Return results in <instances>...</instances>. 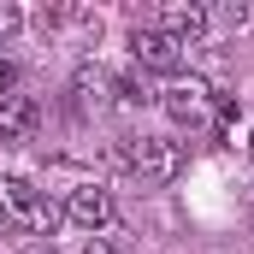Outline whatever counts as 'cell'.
Returning <instances> with one entry per match:
<instances>
[{
  "mask_svg": "<svg viewBox=\"0 0 254 254\" xmlns=\"http://www.w3.org/2000/svg\"><path fill=\"white\" fill-rule=\"evenodd\" d=\"M0 225H18V231H30V237H54L60 207L36 190L30 178H0Z\"/></svg>",
  "mask_w": 254,
  "mask_h": 254,
  "instance_id": "6da1fadb",
  "label": "cell"
},
{
  "mask_svg": "<svg viewBox=\"0 0 254 254\" xmlns=\"http://www.w3.org/2000/svg\"><path fill=\"white\" fill-rule=\"evenodd\" d=\"M119 154L142 184H172L184 172V142H172V136H125Z\"/></svg>",
  "mask_w": 254,
  "mask_h": 254,
  "instance_id": "7a4b0ae2",
  "label": "cell"
},
{
  "mask_svg": "<svg viewBox=\"0 0 254 254\" xmlns=\"http://www.w3.org/2000/svg\"><path fill=\"white\" fill-rule=\"evenodd\" d=\"M154 101H160V113H166L178 130H207V125H213V89H207L201 77H190V83L172 77Z\"/></svg>",
  "mask_w": 254,
  "mask_h": 254,
  "instance_id": "3957f363",
  "label": "cell"
},
{
  "mask_svg": "<svg viewBox=\"0 0 254 254\" xmlns=\"http://www.w3.org/2000/svg\"><path fill=\"white\" fill-rule=\"evenodd\" d=\"M130 60L142 65V71H166V77H178V71H184V42H172L160 24H142V30L130 36Z\"/></svg>",
  "mask_w": 254,
  "mask_h": 254,
  "instance_id": "277c9868",
  "label": "cell"
},
{
  "mask_svg": "<svg viewBox=\"0 0 254 254\" xmlns=\"http://www.w3.org/2000/svg\"><path fill=\"white\" fill-rule=\"evenodd\" d=\"M113 213H119V207H113V195L101 190V184H77V190L65 195V219H71V225H83L89 237H95V231H107V225H113Z\"/></svg>",
  "mask_w": 254,
  "mask_h": 254,
  "instance_id": "5b68a950",
  "label": "cell"
},
{
  "mask_svg": "<svg viewBox=\"0 0 254 254\" xmlns=\"http://www.w3.org/2000/svg\"><path fill=\"white\" fill-rule=\"evenodd\" d=\"M160 30L190 48V42H201V36L213 30V12H207L201 0H172V6H160Z\"/></svg>",
  "mask_w": 254,
  "mask_h": 254,
  "instance_id": "8992f818",
  "label": "cell"
},
{
  "mask_svg": "<svg viewBox=\"0 0 254 254\" xmlns=\"http://www.w3.org/2000/svg\"><path fill=\"white\" fill-rule=\"evenodd\" d=\"M36 119H42V107H36L30 95H6V101H0V142H24V136L36 130Z\"/></svg>",
  "mask_w": 254,
  "mask_h": 254,
  "instance_id": "52a82bcc",
  "label": "cell"
},
{
  "mask_svg": "<svg viewBox=\"0 0 254 254\" xmlns=\"http://www.w3.org/2000/svg\"><path fill=\"white\" fill-rule=\"evenodd\" d=\"M113 95H119L125 107H142V101H154V95H148V89H142L136 77H113Z\"/></svg>",
  "mask_w": 254,
  "mask_h": 254,
  "instance_id": "ba28073f",
  "label": "cell"
},
{
  "mask_svg": "<svg viewBox=\"0 0 254 254\" xmlns=\"http://www.w3.org/2000/svg\"><path fill=\"white\" fill-rule=\"evenodd\" d=\"M18 24H24V12L18 6H0V30H18Z\"/></svg>",
  "mask_w": 254,
  "mask_h": 254,
  "instance_id": "9c48e42d",
  "label": "cell"
},
{
  "mask_svg": "<svg viewBox=\"0 0 254 254\" xmlns=\"http://www.w3.org/2000/svg\"><path fill=\"white\" fill-rule=\"evenodd\" d=\"M6 95H12V60L0 54V101H6Z\"/></svg>",
  "mask_w": 254,
  "mask_h": 254,
  "instance_id": "30bf717a",
  "label": "cell"
},
{
  "mask_svg": "<svg viewBox=\"0 0 254 254\" xmlns=\"http://www.w3.org/2000/svg\"><path fill=\"white\" fill-rule=\"evenodd\" d=\"M83 254H119V249H113L107 237H89V243H83Z\"/></svg>",
  "mask_w": 254,
  "mask_h": 254,
  "instance_id": "8fae6325",
  "label": "cell"
},
{
  "mask_svg": "<svg viewBox=\"0 0 254 254\" xmlns=\"http://www.w3.org/2000/svg\"><path fill=\"white\" fill-rule=\"evenodd\" d=\"M30 254H60V249H30Z\"/></svg>",
  "mask_w": 254,
  "mask_h": 254,
  "instance_id": "7c38bea8",
  "label": "cell"
},
{
  "mask_svg": "<svg viewBox=\"0 0 254 254\" xmlns=\"http://www.w3.org/2000/svg\"><path fill=\"white\" fill-rule=\"evenodd\" d=\"M249 154H254V136H249Z\"/></svg>",
  "mask_w": 254,
  "mask_h": 254,
  "instance_id": "4fadbf2b",
  "label": "cell"
}]
</instances>
